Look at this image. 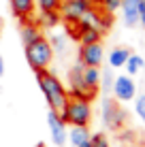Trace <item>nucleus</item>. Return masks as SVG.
<instances>
[{
	"mask_svg": "<svg viewBox=\"0 0 145 147\" xmlns=\"http://www.w3.org/2000/svg\"><path fill=\"white\" fill-rule=\"evenodd\" d=\"M90 143H92V147H111V145H109V139L103 132L90 134Z\"/></svg>",
	"mask_w": 145,
	"mask_h": 147,
	"instance_id": "obj_23",
	"label": "nucleus"
},
{
	"mask_svg": "<svg viewBox=\"0 0 145 147\" xmlns=\"http://www.w3.org/2000/svg\"><path fill=\"white\" fill-rule=\"evenodd\" d=\"M49 45H51L53 53H62L64 49H66V40H64L62 34H53V36L49 38Z\"/></svg>",
	"mask_w": 145,
	"mask_h": 147,
	"instance_id": "obj_21",
	"label": "nucleus"
},
{
	"mask_svg": "<svg viewBox=\"0 0 145 147\" xmlns=\"http://www.w3.org/2000/svg\"><path fill=\"white\" fill-rule=\"evenodd\" d=\"M43 34H41V28L36 26V24H24L22 26V43H24V47L30 43H34L36 38H41Z\"/></svg>",
	"mask_w": 145,
	"mask_h": 147,
	"instance_id": "obj_15",
	"label": "nucleus"
},
{
	"mask_svg": "<svg viewBox=\"0 0 145 147\" xmlns=\"http://www.w3.org/2000/svg\"><path fill=\"white\" fill-rule=\"evenodd\" d=\"M62 0H34V7L38 11H58Z\"/></svg>",
	"mask_w": 145,
	"mask_h": 147,
	"instance_id": "obj_20",
	"label": "nucleus"
},
{
	"mask_svg": "<svg viewBox=\"0 0 145 147\" xmlns=\"http://www.w3.org/2000/svg\"><path fill=\"white\" fill-rule=\"evenodd\" d=\"M103 60H105V47H103V43L81 45V49H79V64L100 68Z\"/></svg>",
	"mask_w": 145,
	"mask_h": 147,
	"instance_id": "obj_8",
	"label": "nucleus"
},
{
	"mask_svg": "<svg viewBox=\"0 0 145 147\" xmlns=\"http://www.w3.org/2000/svg\"><path fill=\"white\" fill-rule=\"evenodd\" d=\"M111 83H113L111 73H105V75H100V88H103V90H111Z\"/></svg>",
	"mask_w": 145,
	"mask_h": 147,
	"instance_id": "obj_24",
	"label": "nucleus"
},
{
	"mask_svg": "<svg viewBox=\"0 0 145 147\" xmlns=\"http://www.w3.org/2000/svg\"><path fill=\"white\" fill-rule=\"evenodd\" d=\"M62 22L58 11H38V28H56Z\"/></svg>",
	"mask_w": 145,
	"mask_h": 147,
	"instance_id": "obj_14",
	"label": "nucleus"
},
{
	"mask_svg": "<svg viewBox=\"0 0 145 147\" xmlns=\"http://www.w3.org/2000/svg\"><path fill=\"white\" fill-rule=\"evenodd\" d=\"M60 117H62L64 124L88 128V124L92 121V105L86 98H68V105Z\"/></svg>",
	"mask_w": 145,
	"mask_h": 147,
	"instance_id": "obj_3",
	"label": "nucleus"
},
{
	"mask_svg": "<svg viewBox=\"0 0 145 147\" xmlns=\"http://www.w3.org/2000/svg\"><path fill=\"white\" fill-rule=\"evenodd\" d=\"M49 132H51V139L53 143H56L58 147H62L64 143H66V124L62 121V117H60L58 113H53V111H49Z\"/></svg>",
	"mask_w": 145,
	"mask_h": 147,
	"instance_id": "obj_9",
	"label": "nucleus"
},
{
	"mask_svg": "<svg viewBox=\"0 0 145 147\" xmlns=\"http://www.w3.org/2000/svg\"><path fill=\"white\" fill-rule=\"evenodd\" d=\"M68 85H71V92L68 96L71 98H86V100H92L94 94L92 90L86 85V81H83V64H75L71 68V73H68Z\"/></svg>",
	"mask_w": 145,
	"mask_h": 147,
	"instance_id": "obj_5",
	"label": "nucleus"
},
{
	"mask_svg": "<svg viewBox=\"0 0 145 147\" xmlns=\"http://www.w3.org/2000/svg\"><path fill=\"white\" fill-rule=\"evenodd\" d=\"M139 4H141V0H122V4H119V11L124 15V24L128 28L139 26Z\"/></svg>",
	"mask_w": 145,
	"mask_h": 147,
	"instance_id": "obj_10",
	"label": "nucleus"
},
{
	"mask_svg": "<svg viewBox=\"0 0 145 147\" xmlns=\"http://www.w3.org/2000/svg\"><path fill=\"white\" fill-rule=\"evenodd\" d=\"M11 11L19 19H26L34 13V0H11Z\"/></svg>",
	"mask_w": 145,
	"mask_h": 147,
	"instance_id": "obj_12",
	"label": "nucleus"
},
{
	"mask_svg": "<svg viewBox=\"0 0 145 147\" xmlns=\"http://www.w3.org/2000/svg\"><path fill=\"white\" fill-rule=\"evenodd\" d=\"M139 26L145 28V0H141V4H139Z\"/></svg>",
	"mask_w": 145,
	"mask_h": 147,
	"instance_id": "obj_25",
	"label": "nucleus"
},
{
	"mask_svg": "<svg viewBox=\"0 0 145 147\" xmlns=\"http://www.w3.org/2000/svg\"><path fill=\"white\" fill-rule=\"evenodd\" d=\"M26 60H28V64L32 66V70H47L49 68V64H51V60H53V49H51V45H49V38H36L34 43H30L26 45Z\"/></svg>",
	"mask_w": 145,
	"mask_h": 147,
	"instance_id": "obj_2",
	"label": "nucleus"
},
{
	"mask_svg": "<svg viewBox=\"0 0 145 147\" xmlns=\"http://www.w3.org/2000/svg\"><path fill=\"white\" fill-rule=\"evenodd\" d=\"M36 79H38V88H41V92L45 96V100H47L49 109H51L53 113L62 115L71 96H68L66 88L62 85V81L58 79V75L49 73V70H38Z\"/></svg>",
	"mask_w": 145,
	"mask_h": 147,
	"instance_id": "obj_1",
	"label": "nucleus"
},
{
	"mask_svg": "<svg viewBox=\"0 0 145 147\" xmlns=\"http://www.w3.org/2000/svg\"><path fill=\"white\" fill-rule=\"evenodd\" d=\"M77 147H92V143H90V139H88V141H83V143L77 145Z\"/></svg>",
	"mask_w": 145,
	"mask_h": 147,
	"instance_id": "obj_27",
	"label": "nucleus"
},
{
	"mask_svg": "<svg viewBox=\"0 0 145 147\" xmlns=\"http://www.w3.org/2000/svg\"><path fill=\"white\" fill-rule=\"evenodd\" d=\"M103 119L105 126L111 130H119L126 121V111L117 105L115 98H105L103 100Z\"/></svg>",
	"mask_w": 145,
	"mask_h": 147,
	"instance_id": "obj_6",
	"label": "nucleus"
},
{
	"mask_svg": "<svg viewBox=\"0 0 145 147\" xmlns=\"http://www.w3.org/2000/svg\"><path fill=\"white\" fill-rule=\"evenodd\" d=\"M100 75H103L100 68H96V66H83V81H86V85L92 90L94 94H96L98 88H100Z\"/></svg>",
	"mask_w": 145,
	"mask_h": 147,
	"instance_id": "obj_11",
	"label": "nucleus"
},
{
	"mask_svg": "<svg viewBox=\"0 0 145 147\" xmlns=\"http://www.w3.org/2000/svg\"><path fill=\"white\" fill-rule=\"evenodd\" d=\"M0 30H2V19H0Z\"/></svg>",
	"mask_w": 145,
	"mask_h": 147,
	"instance_id": "obj_28",
	"label": "nucleus"
},
{
	"mask_svg": "<svg viewBox=\"0 0 145 147\" xmlns=\"http://www.w3.org/2000/svg\"><path fill=\"white\" fill-rule=\"evenodd\" d=\"M66 139L71 141L73 147H77V145H81L83 141L90 139V132H88V128H83V126H73V128L66 132Z\"/></svg>",
	"mask_w": 145,
	"mask_h": 147,
	"instance_id": "obj_16",
	"label": "nucleus"
},
{
	"mask_svg": "<svg viewBox=\"0 0 145 147\" xmlns=\"http://www.w3.org/2000/svg\"><path fill=\"white\" fill-rule=\"evenodd\" d=\"M130 49L128 47H115L111 53H109V64H111V68H122L124 64H126V60L130 58Z\"/></svg>",
	"mask_w": 145,
	"mask_h": 147,
	"instance_id": "obj_13",
	"label": "nucleus"
},
{
	"mask_svg": "<svg viewBox=\"0 0 145 147\" xmlns=\"http://www.w3.org/2000/svg\"><path fill=\"white\" fill-rule=\"evenodd\" d=\"M124 66H126V73L130 75V77H134V75H139L141 70H145V60L139 53H130V58L126 60Z\"/></svg>",
	"mask_w": 145,
	"mask_h": 147,
	"instance_id": "obj_17",
	"label": "nucleus"
},
{
	"mask_svg": "<svg viewBox=\"0 0 145 147\" xmlns=\"http://www.w3.org/2000/svg\"><path fill=\"white\" fill-rule=\"evenodd\" d=\"M2 75H4V58L0 55V77H2Z\"/></svg>",
	"mask_w": 145,
	"mask_h": 147,
	"instance_id": "obj_26",
	"label": "nucleus"
},
{
	"mask_svg": "<svg viewBox=\"0 0 145 147\" xmlns=\"http://www.w3.org/2000/svg\"><path fill=\"white\" fill-rule=\"evenodd\" d=\"M134 113L141 121H145V94L134 96Z\"/></svg>",
	"mask_w": 145,
	"mask_h": 147,
	"instance_id": "obj_22",
	"label": "nucleus"
},
{
	"mask_svg": "<svg viewBox=\"0 0 145 147\" xmlns=\"http://www.w3.org/2000/svg\"><path fill=\"white\" fill-rule=\"evenodd\" d=\"M111 92H113V98L117 102H130L137 96V83H134V79L130 75H119V77L113 79Z\"/></svg>",
	"mask_w": 145,
	"mask_h": 147,
	"instance_id": "obj_7",
	"label": "nucleus"
},
{
	"mask_svg": "<svg viewBox=\"0 0 145 147\" xmlns=\"http://www.w3.org/2000/svg\"><path fill=\"white\" fill-rule=\"evenodd\" d=\"M92 7H94L92 0H62L58 7V13L66 24H77Z\"/></svg>",
	"mask_w": 145,
	"mask_h": 147,
	"instance_id": "obj_4",
	"label": "nucleus"
},
{
	"mask_svg": "<svg viewBox=\"0 0 145 147\" xmlns=\"http://www.w3.org/2000/svg\"><path fill=\"white\" fill-rule=\"evenodd\" d=\"M92 2H96L98 9H103L105 13L113 15L115 11H119V4H122V0H92Z\"/></svg>",
	"mask_w": 145,
	"mask_h": 147,
	"instance_id": "obj_19",
	"label": "nucleus"
},
{
	"mask_svg": "<svg viewBox=\"0 0 145 147\" xmlns=\"http://www.w3.org/2000/svg\"><path fill=\"white\" fill-rule=\"evenodd\" d=\"M100 30L96 28H88V30H81L77 34V40H81V45H92V43H100Z\"/></svg>",
	"mask_w": 145,
	"mask_h": 147,
	"instance_id": "obj_18",
	"label": "nucleus"
}]
</instances>
